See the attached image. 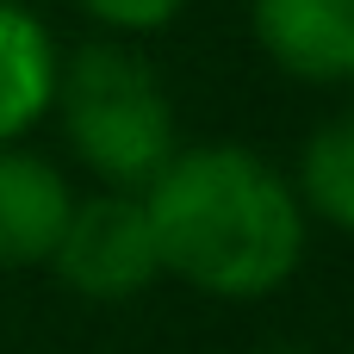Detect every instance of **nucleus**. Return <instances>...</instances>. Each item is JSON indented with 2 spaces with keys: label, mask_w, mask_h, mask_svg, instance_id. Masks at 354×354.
Here are the masks:
<instances>
[{
  "label": "nucleus",
  "mask_w": 354,
  "mask_h": 354,
  "mask_svg": "<svg viewBox=\"0 0 354 354\" xmlns=\"http://www.w3.org/2000/svg\"><path fill=\"white\" fill-rule=\"evenodd\" d=\"M162 274L218 299H274L311 249V218L292 180L249 143H180L168 168L143 187Z\"/></svg>",
  "instance_id": "obj_1"
},
{
  "label": "nucleus",
  "mask_w": 354,
  "mask_h": 354,
  "mask_svg": "<svg viewBox=\"0 0 354 354\" xmlns=\"http://www.w3.org/2000/svg\"><path fill=\"white\" fill-rule=\"evenodd\" d=\"M50 112L62 118L75 162L106 193H143L180 149L168 81L124 37H93V44L68 50Z\"/></svg>",
  "instance_id": "obj_2"
},
{
  "label": "nucleus",
  "mask_w": 354,
  "mask_h": 354,
  "mask_svg": "<svg viewBox=\"0 0 354 354\" xmlns=\"http://www.w3.org/2000/svg\"><path fill=\"white\" fill-rule=\"evenodd\" d=\"M50 274L87 305H131L162 280L156 230L143 193H87L68 205V224L50 249Z\"/></svg>",
  "instance_id": "obj_3"
},
{
  "label": "nucleus",
  "mask_w": 354,
  "mask_h": 354,
  "mask_svg": "<svg viewBox=\"0 0 354 354\" xmlns=\"http://www.w3.org/2000/svg\"><path fill=\"white\" fill-rule=\"evenodd\" d=\"M261 56L311 87L354 81V0H249Z\"/></svg>",
  "instance_id": "obj_4"
},
{
  "label": "nucleus",
  "mask_w": 354,
  "mask_h": 354,
  "mask_svg": "<svg viewBox=\"0 0 354 354\" xmlns=\"http://www.w3.org/2000/svg\"><path fill=\"white\" fill-rule=\"evenodd\" d=\"M68 205L75 193L50 156L0 143V268H50Z\"/></svg>",
  "instance_id": "obj_5"
},
{
  "label": "nucleus",
  "mask_w": 354,
  "mask_h": 354,
  "mask_svg": "<svg viewBox=\"0 0 354 354\" xmlns=\"http://www.w3.org/2000/svg\"><path fill=\"white\" fill-rule=\"evenodd\" d=\"M62 50L25 0H0V143H25L56 106Z\"/></svg>",
  "instance_id": "obj_6"
},
{
  "label": "nucleus",
  "mask_w": 354,
  "mask_h": 354,
  "mask_svg": "<svg viewBox=\"0 0 354 354\" xmlns=\"http://www.w3.org/2000/svg\"><path fill=\"white\" fill-rule=\"evenodd\" d=\"M286 180H292L305 218H317V224L354 236V106L336 112V118H324V124L305 137L299 168H292Z\"/></svg>",
  "instance_id": "obj_7"
},
{
  "label": "nucleus",
  "mask_w": 354,
  "mask_h": 354,
  "mask_svg": "<svg viewBox=\"0 0 354 354\" xmlns=\"http://www.w3.org/2000/svg\"><path fill=\"white\" fill-rule=\"evenodd\" d=\"M106 37H149L187 12V0H75Z\"/></svg>",
  "instance_id": "obj_8"
},
{
  "label": "nucleus",
  "mask_w": 354,
  "mask_h": 354,
  "mask_svg": "<svg viewBox=\"0 0 354 354\" xmlns=\"http://www.w3.org/2000/svg\"><path fill=\"white\" fill-rule=\"evenodd\" d=\"M261 354H311V348H292V342H280V348H261Z\"/></svg>",
  "instance_id": "obj_9"
},
{
  "label": "nucleus",
  "mask_w": 354,
  "mask_h": 354,
  "mask_svg": "<svg viewBox=\"0 0 354 354\" xmlns=\"http://www.w3.org/2000/svg\"><path fill=\"white\" fill-rule=\"evenodd\" d=\"M348 354H354V348H348Z\"/></svg>",
  "instance_id": "obj_10"
}]
</instances>
